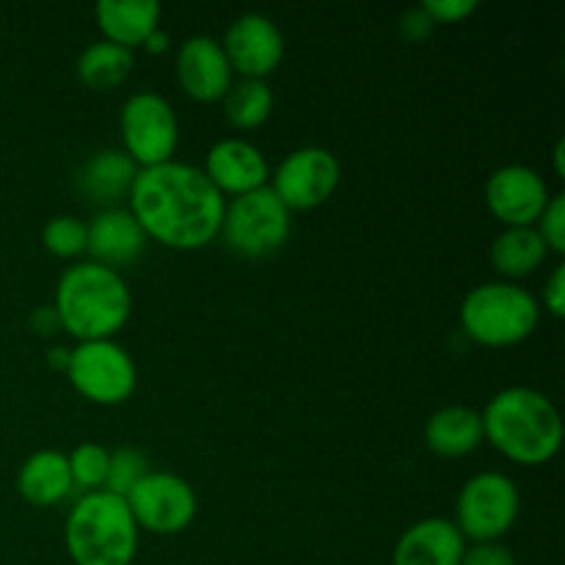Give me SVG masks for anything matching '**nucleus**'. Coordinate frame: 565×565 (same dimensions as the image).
Listing matches in <instances>:
<instances>
[{"label": "nucleus", "mask_w": 565, "mask_h": 565, "mask_svg": "<svg viewBox=\"0 0 565 565\" xmlns=\"http://www.w3.org/2000/svg\"><path fill=\"white\" fill-rule=\"evenodd\" d=\"M467 539L450 519H423L397 539L392 565H461Z\"/></svg>", "instance_id": "nucleus-16"}, {"label": "nucleus", "mask_w": 565, "mask_h": 565, "mask_svg": "<svg viewBox=\"0 0 565 565\" xmlns=\"http://www.w3.org/2000/svg\"><path fill=\"white\" fill-rule=\"evenodd\" d=\"M42 243L55 257H77L86 252V224L75 215H53L42 230Z\"/></svg>", "instance_id": "nucleus-26"}, {"label": "nucleus", "mask_w": 565, "mask_h": 565, "mask_svg": "<svg viewBox=\"0 0 565 565\" xmlns=\"http://www.w3.org/2000/svg\"><path fill=\"white\" fill-rule=\"evenodd\" d=\"M535 230L544 237L546 248L555 254L565 252V193H555L546 202L544 213L535 221Z\"/></svg>", "instance_id": "nucleus-28"}, {"label": "nucleus", "mask_w": 565, "mask_h": 565, "mask_svg": "<svg viewBox=\"0 0 565 565\" xmlns=\"http://www.w3.org/2000/svg\"><path fill=\"white\" fill-rule=\"evenodd\" d=\"M31 329L36 331V334H42V337L55 334V331L61 329L58 315H55V309H53V307H42V309H36V312L31 315Z\"/></svg>", "instance_id": "nucleus-33"}, {"label": "nucleus", "mask_w": 565, "mask_h": 565, "mask_svg": "<svg viewBox=\"0 0 565 565\" xmlns=\"http://www.w3.org/2000/svg\"><path fill=\"white\" fill-rule=\"evenodd\" d=\"M434 25L436 22L430 20V14L423 9V6L408 9L406 14L401 17V33L408 39V42H423V39H428V33L434 31Z\"/></svg>", "instance_id": "nucleus-31"}, {"label": "nucleus", "mask_w": 565, "mask_h": 565, "mask_svg": "<svg viewBox=\"0 0 565 565\" xmlns=\"http://www.w3.org/2000/svg\"><path fill=\"white\" fill-rule=\"evenodd\" d=\"M541 318L533 292L513 281H486L467 292L461 303V326L475 342L508 348L527 340Z\"/></svg>", "instance_id": "nucleus-5"}, {"label": "nucleus", "mask_w": 565, "mask_h": 565, "mask_svg": "<svg viewBox=\"0 0 565 565\" xmlns=\"http://www.w3.org/2000/svg\"><path fill=\"white\" fill-rule=\"evenodd\" d=\"M121 141L138 169L174 160L180 121L169 99L158 92H136L121 105Z\"/></svg>", "instance_id": "nucleus-9"}, {"label": "nucleus", "mask_w": 565, "mask_h": 565, "mask_svg": "<svg viewBox=\"0 0 565 565\" xmlns=\"http://www.w3.org/2000/svg\"><path fill=\"white\" fill-rule=\"evenodd\" d=\"M550 196L544 177L522 163L502 166L486 182V204L505 226H535Z\"/></svg>", "instance_id": "nucleus-12"}, {"label": "nucleus", "mask_w": 565, "mask_h": 565, "mask_svg": "<svg viewBox=\"0 0 565 565\" xmlns=\"http://www.w3.org/2000/svg\"><path fill=\"white\" fill-rule=\"evenodd\" d=\"M274 110V92L265 81H254V77H243V81L232 83L230 92L224 94V114L230 125L241 127V130H254L263 125Z\"/></svg>", "instance_id": "nucleus-24"}, {"label": "nucleus", "mask_w": 565, "mask_h": 565, "mask_svg": "<svg viewBox=\"0 0 565 565\" xmlns=\"http://www.w3.org/2000/svg\"><path fill=\"white\" fill-rule=\"evenodd\" d=\"M202 171L221 193H235V196L265 188L270 180L268 160L246 138H224L213 143Z\"/></svg>", "instance_id": "nucleus-15"}, {"label": "nucleus", "mask_w": 565, "mask_h": 565, "mask_svg": "<svg viewBox=\"0 0 565 565\" xmlns=\"http://www.w3.org/2000/svg\"><path fill=\"white\" fill-rule=\"evenodd\" d=\"M136 174L138 166L125 149H99L77 169L75 182L88 202L116 207V202L130 196Z\"/></svg>", "instance_id": "nucleus-18"}, {"label": "nucleus", "mask_w": 565, "mask_h": 565, "mask_svg": "<svg viewBox=\"0 0 565 565\" xmlns=\"http://www.w3.org/2000/svg\"><path fill=\"white\" fill-rule=\"evenodd\" d=\"M425 445L445 458L469 456L483 445V419L472 406H445L425 423Z\"/></svg>", "instance_id": "nucleus-21"}, {"label": "nucleus", "mask_w": 565, "mask_h": 565, "mask_svg": "<svg viewBox=\"0 0 565 565\" xmlns=\"http://www.w3.org/2000/svg\"><path fill=\"white\" fill-rule=\"evenodd\" d=\"M149 472L147 456L136 447H119V450L110 452L108 461V478H105V491L116 497H127L132 491V486Z\"/></svg>", "instance_id": "nucleus-27"}, {"label": "nucleus", "mask_w": 565, "mask_h": 565, "mask_svg": "<svg viewBox=\"0 0 565 565\" xmlns=\"http://www.w3.org/2000/svg\"><path fill=\"white\" fill-rule=\"evenodd\" d=\"M177 77L188 97L199 103H213L224 99V94L232 88L230 58L224 53V44L207 33L188 36L177 50Z\"/></svg>", "instance_id": "nucleus-14"}, {"label": "nucleus", "mask_w": 565, "mask_h": 565, "mask_svg": "<svg viewBox=\"0 0 565 565\" xmlns=\"http://www.w3.org/2000/svg\"><path fill=\"white\" fill-rule=\"evenodd\" d=\"M290 226V210L276 196L274 188L265 185L226 204L218 235H224L226 246L241 257H268L285 246Z\"/></svg>", "instance_id": "nucleus-6"}, {"label": "nucleus", "mask_w": 565, "mask_h": 565, "mask_svg": "<svg viewBox=\"0 0 565 565\" xmlns=\"http://www.w3.org/2000/svg\"><path fill=\"white\" fill-rule=\"evenodd\" d=\"M64 541L75 565H130L138 552V524L125 497L86 491L66 516Z\"/></svg>", "instance_id": "nucleus-4"}, {"label": "nucleus", "mask_w": 565, "mask_h": 565, "mask_svg": "<svg viewBox=\"0 0 565 565\" xmlns=\"http://www.w3.org/2000/svg\"><path fill=\"white\" fill-rule=\"evenodd\" d=\"M565 141H557V147H555V171L557 174H563L565 171V166H563V158H565Z\"/></svg>", "instance_id": "nucleus-36"}, {"label": "nucleus", "mask_w": 565, "mask_h": 565, "mask_svg": "<svg viewBox=\"0 0 565 565\" xmlns=\"http://www.w3.org/2000/svg\"><path fill=\"white\" fill-rule=\"evenodd\" d=\"M522 497L502 472H478L461 486L456 500V527L475 544L500 541L516 524Z\"/></svg>", "instance_id": "nucleus-7"}, {"label": "nucleus", "mask_w": 565, "mask_h": 565, "mask_svg": "<svg viewBox=\"0 0 565 565\" xmlns=\"http://www.w3.org/2000/svg\"><path fill=\"white\" fill-rule=\"evenodd\" d=\"M147 246V235L127 207H105L86 224V252L94 263L119 270Z\"/></svg>", "instance_id": "nucleus-17"}, {"label": "nucleus", "mask_w": 565, "mask_h": 565, "mask_svg": "<svg viewBox=\"0 0 565 565\" xmlns=\"http://www.w3.org/2000/svg\"><path fill=\"white\" fill-rule=\"evenodd\" d=\"M461 565H516V557L500 541H489V544H472L463 552Z\"/></svg>", "instance_id": "nucleus-29"}, {"label": "nucleus", "mask_w": 565, "mask_h": 565, "mask_svg": "<svg viewBox=\"0 0 565 565\" xmlns=\"http://www.w3.org/2000/svg\"><path fill=\"white\" fill-rule=\"evenodd\" d=\"M94 17L108 42L132 50L141 47L143 39L160 28L158 0H99Z\"/></svg>", "instance_id": "nucleus-20"}, {"label": "nucleus", "mask_w": 565, "mask_h": 565, "mask_svg": "<svg viewBox=\"0 0 565 565\" xmlns=\"http://www.w3.org/2000/svg\"><path fill=\"white\" fill-rule=\"evenodd\" d=\"M546 254L550 248L535 226H505L491 243V265L511 279L533 274L544 263Z\"/></svg>", "instance_id": "nucleus-22"}, {"label": "nucleus", "mask_w": 565, "mask_h": 565, "mask_svg": "<svg viewBox=\"0 0 565 565\" xmlns=\"http://www.w3.org/2000/svg\"><path fill=\"white\" fill-rule=\"evenodd\" d=\"M50 364H53V367H61L66 373V367H70V348H53V351H50Z\"/></svg>", "instance_id": "nucleus-35"}, {"label": "nucleus", "mask_w": 565, "mask_h": 565, "mask_svg": "<svg viewBox=\"0 0 565 565\" xmlns=\"http://www.w3.org/2000/svg\"><path fill=\"white\" fill-rule=\"evenodd\" d=\"M66 375L86 401L99 406H119L136 392L138 384L136 362L114 340L77 342L70 351Z\"/></svg>", "instance_id": "nucleus-8"}, {"label": "nucleus", "mask_w": 565, "mask_h": 565, "mask_svg": "<svg viewBox=\"0 0 565 565\" xmlns=\"http://www.w3.org/2000/svg\"><path fill=\"white\" fill-rule=\"evenodd\" d=\"M423 9L434 22H461L478 9V0H425Z\"/></svg>", "instance_id": "nucleus-30"}, {"label": "nucleus", "mask_w": 565, "mask_h": 565, "mask_svg": "<svg viewBox=\"0 0 565 565\" xmlns=\"http://www.w3.org/2000/svg\"><path fill=\"white\" fill-rule=\"evenodd\" d=\"M72 486L70 461L58 450H36L22 461L17 472V491L33 508L58 505L70 497Z\"/></svg>", "instance_id": "nucleus-19"}, {"label": "nucleus", "mask_w": 565, "mask_h": 565, "mask_svg": "<svg viewBox=\"0 0 565 565\" xmlns=\"http://www.w3.org/2000/svg\"><path fill=\"white\" fill-rule=\"evenodd\" d=\"M130 213L143 235L180 252L213 243L224 221L226 199L199 166L166 160L138 169L130 188Z\"/></svg>", "instance_id": "nucleus-1"}, {"label": "nucleus", "mask_w": 565, "mask_h": 565, "mask_svg": "<svg viewBox=\"0 0 565 565\" xmlns=\"http://www.w3.org/2000/svg\"><path fill=\"white\" fill-rule=\"evenodd\" d=\"M138 530L154 535H177L196 516V491L185 478L149 469L125 497Z\"/></svg>", "instance_id": "nucleus-10"}, {"label": "nucleus", "mask_w": 565, "mask_h": 565, "mask_svg": "<svg viewBox=\"0 0 565 565\" xmlns=\"http://www.w3.org/2000/svg\"><path fill=\"white\" fill-rule=\"evenodd\" d=\"M132 64H136L132 50L99 39L77 55V77L83 86L94 88V92H110L130 77Z\"/></svg>", "instance_id": "nucleus-23"}, {"label": "nucleus", "mask_w": 565, "mask_h": 565, "mask_svg": "<svg viewBox=\"0 0 565 565\" xmlns=\"http://www.w3.org/2000/svg\"><path fill=\"white\" fill-rule=\"evenodd\" d=\"M221 44H224L232 72H241L243 77H254V81H265L285 55V36H281L279 25L259 11L237 17L226 28Z\"/></svg>", "instance_id": "nucleus-13"}, {"label": "nucleus", "mask_w": 565, "mask_h": 565, "mask_svg": "<svg viewBox=\"0 0 565 565\" xmlns=\"http://www.w3.org/2000/svg\"><path fill=\"white\" fill-rule=\"evenodd\" d=\"M53 309L77 342L110 340L130 320L132 296L119 270L86 259L61 274Z\"/></svg>", "instance_id": "nucleus-3"}, {"label": "nucleus", "mask_w": 565, "mask_h": 565, "mask_svg": "<svg viewBox=\"0 0 565 565\" xmlns=\"http://www.w3.org/2000/svg\"><path fill=\"white\" fill-rule=\"evenodd\" d=\"M340 160L323 147H301L287 154L270 177V188L290 210L320 207L340 185Z\"/></svg>", "instance_id": "nucleus-11"}, {"label": "nucleus", "mask_w": 565, "mask_h": 565, "mask_svg": "<svg viewBox=\"0 0 565 565\" xmlns=\"http://www.w3.org/2000/svg\"><path fill=\"white\" fill-rule=\"evenodd\" d=\"M70 461V475L72 486H81L83 491H99L108 478V461L110 452L103 445H94V441H83L75 450L66 456Z\"/></svg>", "instance_id": "nucleus-25"}, {"label": "nucleus", "mask_w": 565, "mask_h": 565, "mask_svg": "<svg viewBox=\"0 0 565 565\" xmlns=\"http://www.w3.org/2000/svg\"><path fill=\"white\" fill-rule=\"evenodd\" d=\"M141 47H147L149 53H163V50L169 47V33H166L163 28H154V31L143 39Z\"/></svg>", "instance_id": "nucleus-34"}, {"label": "nucleus", "mask_w": 565, "mask_h": 565, "mask_svg": "<svg viewBox=\"0 0 565 565\" xmlns=\"http://www.w3.org/2000/svg\"><path fill=\"white\" fill-rule=\"evenodd\" d=\"M544 307L550 309V315L563 318L565 315V265H557L552 270L550 281L544 287Z\"/></svg>", "instance_id": "nucleus-32"}, {"label": "nucleus", "mask_w": 565, "mask_h": 565, "mask_svg": "<svg viewBox=\"0 0 565 565\" xmlns=\"http://www.w3.org/2000/svg\"><path fill=\"white\" fill-rule=\"evenodd\" d=\"M480 419H483V439H489L494 450L522 467H541L561 450V412L539 390L508 386L497 392L480 412Z\"/></svg>", "instance_id": "nucleus-2"}]
</instances>
